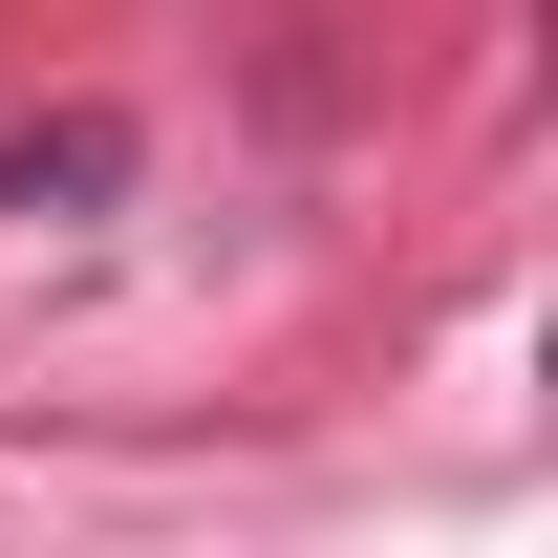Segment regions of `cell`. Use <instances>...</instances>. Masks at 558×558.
I'll list each match as a JSON object with an SVG mask.
<instances>
[{
	"label": "cell",
	"mask_w": 558,
	"mask_h": 558,
	"mask_svg": "<svg viewBox=\"0 0 558 558\" xmlns=\"http://www.w3.org/2000/svg\"><path fill=\"white\" fill-rule=\"evenodd\" d=\"M130 194V130L108 108H44V130H0V215H108Z\"/></svg>",
	"instance_id": "obj_1"
}]
</instances>
